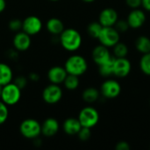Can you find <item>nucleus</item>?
Segmentation results:
<instances>
[{"label":"nucleus","mask_w":150,"mask_h":150,"mask_svg":"<svg viewBox=\"0 0 150 150\" xmlns=\"http://www.w3.org/2000/svg\"><path fill=\"white\" fill-rule=\"evenodd\" d=\"M59 42L62 47L68 52L77 51L83 43L81 33L75 28H65L59 35Z\"/></svg>","instance_id":"obj_1"},{"label":"nucleus","mask_w":150,"mask_h":150,"mask_svg":"<svg viewBox=\"0 0 150 150\" xmlns=\"http://www.w3.org/2000/svg\"><path fill=\"white\" fill-rule=\"evenodd\" d=\"M127 5L132 9H137L142 5V0H126Z\"/></svg>","instance_id":"obj_33"},{"label":"nucleus","mask_w":150,"mask_h":150,"mask_svg":"<svg viewBox=\"0 0 150 150\" xmlns=\"http://www.w3.org/2000/svg\"><path fill=\"white\" fill-rule=\"evenodd\" d=\"M77 119L82 127L92 128L98 123L99 113L94 107L85 106L80 111Z\"/></svg>","instance_id":"obj_6"},{"label":"nucleus","mask_w":150,"mask_h":150,"mask_svg":"<svg viewBox=\"0 0 150 150\" xmlns=\"http://www.w3.org/2000/svg\"><path fill=\"white\" fill-rule=\"evenodd\" d=\"M69 75L83 76L88 69V62L86 59L80 54H72L68 57L63 66Z\"/></svg>","instance_id":"obj_2"},{"label":"nucleus","mask_w":150,"mask_h":150,"mask_svg":"<svg viewBox=\"0 0 150 150\" xmlns=\"http://www.w3.org/2000/svg\"><path fill=\"white\" fill-rule=\"evenodd\" d=\"M83 2H84V3H92V2H94L95 0H82Z\"/></svg>","instance_id":"obj_38"},{"label":"nucleus","mask_w":150,"mask_h":150,"mask_svg":"<svg viewBox=\"0 0 150 150\" xmlns=\"http://www.w3.org/2000/svg\"><path fill=\"white\" fill-rule=\"evenodd\" d=\"M142 5L146 11H150V0H142Z\"/></svg>","instance_id":"obj_35"},{"label":"nucleus","mask_w":150,"mask_h":150,"mask_svg":"<svg viewBox=\"0 0 150 150\" xmlns=\"http://www.w3.org/2000/svg\"><path fill=\"white\" fill-rule=\"evenodd\" d=\"M81 128V123L78 119L76 118H68L62 123V129L64 133L70 136L76 135Z\"/></svg>","instance_id":"obj_17"},{"label":"nucleus","mask_w":150,"mask_h":150,"mask_svg":"<svg viewBox=\"0 0 150 150\" xmlns=\"http://www.w3.org/2000/svg\"><path fill=\"white\" fill-rule=\"evenodd\" d=\"M99 96H100V91H98L96 88L89 87L83 91L82 98L85 103L93 104L99 98Z\"/></svg>","instance_id":"obj_21"},{"label":"nucleus","mask_w":150,"mask_h":150,"mask_svg":"<svg viewBox=\"0 0 150 150\" xmlns=\"http://www.w3.org/2000/svg\"><path fill=\"white\" fill-rule=\"evenodd\" d=\"M49 1H51V2H57V1H60V0H49Z\"/></svg>","instance_id":"obj_39"},{"label":"nucleus","mask_w":150,"mask_h":150,"mask_svg":"<svg viewBox=\"0 0 150 150\" xmlns=\"http://www.w3.org/2000/svg\"><path fill=\"white\" fill-rule=\"evenodd\" d=\"M6 9V0H0V13L4 12Z\"/></svg>","instance_id":"obj_37"},{"label":"nucleus","mask_w":150,"mask_h":150,"mask_svg":"<svg viewBox=\"0 0 150 150\" xmlns=\"http://www.w3.org/2000/svg\"><path fill=\"white\" fill-rule=\"evenodd\" d=\"M68 73L64 67L62 66H54L50 68L47 73V80L50 83L54 84H62L63 83Z\"/></svg>","instance_id":"obj_13"},{"label":"nucleus","mask_w":150,"mask_h":150,"mask_svg":"<svg viewBox=\"0 0 150 150\" xmlns=\"http://www.w3.org/2000/svg\"><path fill=\"white\" fill-rule=\"evenodd\" d=\"M9 29L13 33H18L22 30V21L18 18H12L8 23Z\"/></svg>","instance_id":"obj_28"},{"label":"nucleus","mask_w":150,"mask_h":150,"mask_svg":"<svg viewBox=\"0 0 150 150\" xmlns=\"http://www.w3.org/2000/svg\"><path fill=\"white\" fill-rule=\"evenodd\" d=\"M127 21L131 28L137 29L142 27L146 22V14L142 10L134 9L127 16Z\"/></svg>","instance_id":"obj_15"},{"label":"nucleus","mask_w":150,"mask_h":150,"mask_svg":"<svg viewBox=\"0 0 150 150\" xmlns=\"http://www.w3.org/2000/svg\"><path fill=\"white\" fill-rule=\"evenodd\" d=\"M42 20L37 16L31 15L22 20V31H24L30 36L37 35L42 31Z\"/></svg>","instance_id":"obj_8"},{"label":"nucleus","mask_w":150,"mask_h":150,"mask_svg":"<svg viewBox=\"0 0 150 150\" xmlns=\"http://www.w3.org/2000/svg\"><path fill=\"white\" fill-rule=\"evenodd\" d=\"M91 57H92L93 62L98 66L105 62L107 60H109L112 57V55L108 47L100 44L94 47L91 53Z\"/></svg>","instance_id":"obj_16"},{"label":"nucleus","mask_w":150,"mask_h":150,"mask_svg":"<svg viewBox=\"0 0 150 150\" xmlns=\"http://www.w3.org/2000/svg\"><path fill=\"white\" fill-rule=\"evenodd\" d=\"M41 97L46 104L56 105L62 100L63 97V91L60 84L49 83L43 89Z\"/></svg>","instance_id":"obj_5"},{"label":"nucleus","mask_w":150,"mask_h":150,"mask_svg":"<svg viewBox=\"0 0 150 150\" xmlns=\"http://www.w3.org/2000/svg\"><path fill=\"white\" fill-rule=\"evenodd\" d=\"M113 48V55L116 58H122L126 57L128 54V48L127 46L123 42H118L116 45L112 47Z\"/></svg>","instance_id":"obj_24"},{"label":"nucleus","mask_w":150,"mask_h":150,"mask_svg":"<svg viewBox=\"0 0 150 150\" xmlns=\"http://www.w3.org/2000/svg\"><path fill=\"white\" fill-rule=\"evenodd\" d=\"M29 79V81L31 82H38L39 79H40V76L38 75V73H35V72H31L27 77Z\"/></svg>","instance_id":"obj_34"},{"label":"nucleus","mask_w":150,"mask_h":150,"mask_svg":"<svg viewBox=\"0 0 150 150\" xmlns=\"http://www.w3.org/2000/svg\"><path fill=\"white\" fill-rule=\"evenodd\" d=\"M131 69L132 65L128 59H127L126 57L116 58L113 68V75L120 78L126 77L131 72Z\"/></svg>","instance_id":"obj_12"},{"label":"nucleus","mask_w":150,"mask_h":150,"mask_svg":"<svg viewBox=\"0 0 150 150\" xmlns=\"http://www.w3.org/2000/svg\"><path fill=\"white\" fill-rule=\"evenodd\" d=\"M76 135L78 136L79 140H81V141H83V142L88 141V140L91 138V128L82 127V128L80 129V131L78 132V134H77Z\"/></svg>","instance_id":"obj_29"},{"label":"nucleus","mask_w":150,"mask_h":150,"mask_svg":"<svg viewBox=\"0 0 150 150\" xmlns=\"http://www.w3.org/2000/svg\"><path fill=\"white\" fill-rule=\"evenodd\" d=\"M19 133L27 140H34L41 134V124L35 119H25L19 125Z\"/></svg>","instance_id":"obj_4"},{"label":"nucleus","mask_w":150,"mask_h":150,"mask_svg":"<svg viewBox=\"0 0 150 150\" xmlns=\"http://www.w3.org/2000/svg\"><path fill=\"white\" fill-rule=\"evenodd\" d=\"M103 26L102 25L98 22V21H94V22H91L88 27H87V32L89 33V35L93 38V39H98L99 34H100V32L102 30Z\"/></svg>","instance_id":"obj_25"},{"label":"nucleus","mask_w":150,"mask_h":150,"mask_svg":"<svg viewBox=\"0 0 150 150\" xmlns=\"http://www.w3.org/2000/svg\"><path fill=\"white\" fill-rule=\"evenodd\" d=\"M22 97V90L11 82L2 86L0 100L3 101L7 106L16 105L21 99Z\"/></svg>","instance_id":"obj_3"},{"label":"nucleus","mask_w":150,"mask_h":150,"mask_svg":"<svg viewBox=\"0 0 150 150\" xmlns=\"http://www.w3.org/2000/svg\"><path fill=\"white\" fill-rule=\"evenodd\" d=\"M14 83L16 85H18L21 90L25 89L28 83V78L24 76H17L15 79H14Z\"/></svg>","instance_id":"obj_31"},{"label":"nucleus","mask_w":150,"mask_h":150,"mask_svg":"<svg viewBox=\"0 0 150 150\" xmlns=\"http://www.w3.org/2000/svg\"><path fill=\"white\" fill-rule=\"evenodd\" d=\"M114 27L119 33H126L129 29V25L127 20H119L114 25Z\"/></svg>","instance_id":"obj_30"},{"label":"nucleus","mask_w":150,"mask_h":150,"mask_svg":"<svg viewBox=\"0 0 150 150\" xmlns=\"http://www.w3.org/2000/svg\"><path fill=\"white\" fill-rule=\"evenodd\" d=\"M60 130V123L54 118H47L41 124V134L47 138L54 137Z\"/></svg>","instance_id":"obj_14"},{"label":"nucleus","mask_w":150,"mask_h":150,"mask_svg":"<svg viewBox=\"0 0 150 150\" xmlns=\"http://www.w3.org/2000/svg\"><path fill=\"white\" fill-rule=\"evenodd\" d=\"M115 149L116 150H129L130 149V145L127 142L125 141H121L119 142L116 146H115Z\"/></svg>","instance_id":"obj_32"},{"label":"nucleus","mask_w":150,"mask_h":150,"mask_svg":"<svg viewBox=\"0 0 150 150\" xmlns=\"http://www.w3.org/2000/svg\"><path fill=\"white\" fill-rule=\"evenodd\" d=\"M119 19L118 12L115 9L108 7L104 9L98 17V22L102 26H114Z\"/></svg>","instance_id":"obj_11"},{"label":"nucleus","mask_w":150,"mask_h":150,"mask_svg":"<svg viewBox=\"0 0 150 150\" xmlns=\"http://www.w3.org/2000/svg\"><path fill=\"white\" fill-rule=\"evenodd\" d=\"M140 69L143 74L150 76V53L142 54L140 60Z\"/></svg>","instance_id":"obj_26"},{"label":"nucleus","mask_w":150,"mask_h":150,"mask_svg":"<svg viewBox=\"0 0 150 150\" xmlns=\"http://www.w3.org/2000/svg\"><path fill=\"white\" fill-rule=\"evenodd\" d=\"M135 47L142 54L150 53V39L145 35L139 36L135 40Z\"/></svg>","instance_id":"obj_22"},{"label":"nucleus","mask_w":150,"mask_h":150,"mask_svg":"<svg viewBox=\"0 0 150 150\" xmlns=\"http://www.w3.org/2000/svg\"><path fill=\"white\" fill-rule=\"evenodd\" d=\"M9 118V106L0 100V126L4 124Z\"/></svg>","instance_id":"obj_27"},{"label":"nucleus","mask_w":150,"mask_h":150,"mask_svg":"<svg viewBox=\"0 0 150 150\" xmlns=\"http://www.w3.org/2000/svg\"><path fill=\"white\" fill-rule=\"evenodd\" d=\"M1 89H2V86L0 85V94H1Z\"/></svg>","instance_id":"obj_40"},{"label":"nucleus","mask_w":150,"mask_h":150,"mask_svg":"<svg viewBox=\"0 0 150 150\" xmlns=\"http://www.w3.org/2000/svg\"><path fill=\"white\" fill-rule=\"evenodd\" d=\"M13 70L5 62H0V85L4 86L13 81Z\"/></svg>","instance_id":"obj_19"},{"label":"nucleus","mask_w":150,"mask_h":150,"mask_svg":"<svg viewBox=\"0 0 150 150\" xmlns=\"http://www.w3.org/2000/svg\"><path fill=\"white\" fill-rule=\"evenodd\" d=\"M115 59L116 58L114 56H112L105 62L102 63L101 65H98V72L102 76L107 77V76L113 75V68H114Z\"/></svg>","instance_id":"obj_20"},{"label":"nucleus","mask_w":150,"mask_h":150,"mask_svg":"<svg viewBox=\"0 0 150 150\" xmlns=\"http://www.w3.org/2000/svg\"><path fill=\"white\" fill-rule=\"evenodd\" d=\"M121 92V86L115 80H106L100 87V94L105 98H115Z\"/></svg>","instance_id":"obj_10"},{"label":"nucleus","mask_w":150,"mask_h":150,"mask_svg":"<svg viewBox=\"0 0 150 150\" xmlns=\"http://www.w3.org/2000/svg\"><path fill=\"white\" fill-rule=\"evenodd\" d=\"M80 84V80H79V76H74V75H69L66 76L64 82H63V85L65 87V89H67L68 91H75L79 87Z\"/></svg>","instance_id":"obj_23"},{"label":"nucleus","mask_w":150,"mask_h":150,"mask_svg":"<svg viewBox=\"0 0 150 150\" xmlns=\"http://www.w3.org/2000/svg\"><path fill=\"white\" fill-rule=\"evenodd\" d=\"M32 45V39L29 34L24 31H19L15 33V35L12 39V46L15 50L18 52H25L30 48Z\"/></svg>","instance_id":"obj_9"},{"label":"nucleus","mask_w":150,"mask_h":150,"mask_svg":"<svg viewBox=\"0 0 150 150\" xmlns=\"http://www.w3.org/2000/svg\"><path fill=\"white\" fill-rule=\"evenodd\" d=\"M8 56L11 58V59H16L18 57V51L15 50V49H12V50H10L9 53H8Z\"/></svg>","instance_id":"obj_36"},{"label":"nucleus","mask_w":150,"mask_h":150,"mask_svg":"<svg viewBox=\"0 0 150 150\" xmlns=\"http://www.w3.org/2000/svg\"><path fill=\"white\" fill-rule=\"evenodd\" d=\"M100 44L106 47H112L120 41V33L114 26H103L98 38Z\"/></svg>","instance_id":"obj_7"},{"label":"nucleus","mask_w":150,"mask_h":150,"mask_svg":"<svg viewBox=\"0 0 150 150\" xmlns=\"http://www.w3.org/2000/svg\"><path fill=\"white\" fill-rule=\"evenodd\" d=\"M46 29L50 34L57 36L62 33V31L65 29V26L63 22L60 18H51L46 23Z\"/></svg>","instance_id":"obj_18"}]
</instances>
